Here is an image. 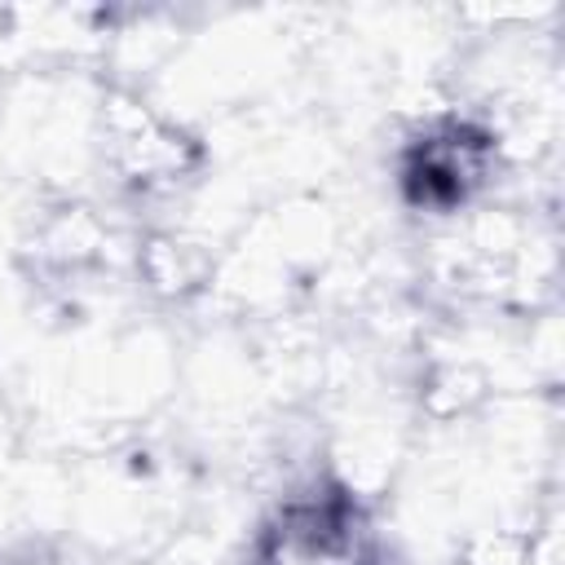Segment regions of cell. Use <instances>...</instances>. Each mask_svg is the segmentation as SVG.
I'll return each mask as SVG.
<instances>
[{
    "instance_id": "7a4b0ae2",
    "label": "cell",
    "mask_w": 565,
    "mask_h": 565,
    "mask_svg": "<svg viewBox=\"0 0 565 565\" xmlns=\"http://www.w3.org/2000/svg\"><path fill=\"white\" fill-rule=\"evenodd\" d=\"M494 137L459 115L424 124L402 150V190L424 212H459L494 177Z\"/></svg>"
},
{
    "instance_id": "6da1fadb",
    "label": "cell",
    "mask_w": 565,
    "mask_h": 565,
    "mask_svg": "<svg viewBox=\"0 0 565 565\" xmlns=\"http://www.w3.org/2000/svg\"><path fill=\"white\" fill-rule=\"evenodd\" d=\"M252 565H375V530L340 486L287 494L260 525Z\"/></svg>"
}]
</instances>
